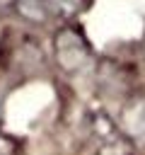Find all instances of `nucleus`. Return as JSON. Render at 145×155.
I'll return each instance as SVG.
<instances>
[{
  "mask_svg": "<svg viewBox=\"0 0 145 155\" xmlns=\"http://www.w3.org/2000/svg\"><path fill=\"white\" fill-rule=\"evenodd\" d=\"M53 48H56V61L63 70L68 73H75L80 68L87 65L89 61V44L85 41V36L80 31H75L72 27H65L56 34V41H53Z\"/></svg>",
  "mask_w": 145,
  "mask_h": 155,
  "instance_id": "1",
  "label": "nucleus"
},
{
  "mask_svg": "<svg viewBox=\"0 0 145 155\" xmlns=\"http://www.w3.org/2000/svg\"><path fill=\"white\" fill-rule=\"evenodd\" d=\"M12 5H14V12L31 24H44L53 15L48 0H12Z\"/></svg>",
  "mask_w": 145,
  "mask_h": 155,
  "instance_id": "2",
  "label": "nucleus"
},
{
  "mask_svg": "<svg viewBox=\"0 0 145 155\" xmlns=\"http://www.w3.org/2000/svg\"><path fill=\"white\" fill-rule=\"evenodd\" d=\"M48 5H51V10H58L63 15H72L80 10L82 0H48Z\"/></svg>",
  "mask_w": 145,
  "mask_h": 155,
  "instance_id": "3",
  "label": "nucleus"
},
{
  "mask_svg": "<svg viewBox=\"0 0 145 155\" xmlns=\"http://www.w3.org/2000/svg\"><path fill=\"white\" fill-rule=\"evenodd\" d=\"M12 150V143L5 138V136H0V155H5V153H10Z\"/></svg>",
  "mask_w": 145,
  "mask_h": 155,
  "instance_id": "4",
  "label": "nucleus"
}]
</instances>
